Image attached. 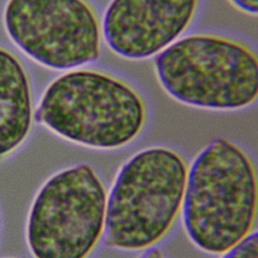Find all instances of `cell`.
Wrapping results in <instances>:
<instances>
[{"label":"cell","mask_w":258,"mask_h":258,"mask_svg":"<svg viewBox=\"0 0 258 258\" xmlns=\"http://www.w3.org/2000/svg\"><path fill=\"white\" fill-rule=\"evenodd\" d=\"M201 0H112L102 33L112 51L133 60L156 56L190 25Z\"/></svg>","instance_id":"52a82bcc"},{"label":"cell","mask_w":258,"mask_h":258,"mask_svg":"<svg viewBox=\"0 0 258 258\" xmlns=\"http://www.w3.org/2000/svg\"><path fill=\"white\" fill-rule=\"evenodd\" d=\"M186 176L184 160L169 148L150 147L131 156L107 197L105 244L137 251L158 242L181 210Z\"/></svg>","instance_id":"277c9868"},{"label":"cell","mask_w":258,"mask_h":258,"mask_svg":"<svg viewBox=\"0 0 258 258\" xmlns=\"http://www.w3.org/2000/svg\"><path fill=\"white\" fill-rule=\"evenodd\" d=\"M4 24L29 57L53 70L95 61L101 53V27L85 0H8Z\"/></svg>","instance_id":"8992f818"},{"label":"cell","mask_w":258,"mask_h":258,"mask_svg":"<svg viewBox=\"0 0 258 258\" xmlns=\"http://www.w3.org/2000/svg\"><path fill=\"white\" fill-rule=\"evenodd\" d=\"M221 258H258V230L250 232Z\"/></svg>","instance_id":"9c48e42d"},{"label":"cell","mask_w":258,"mask_h":258,"mask_svg":"<svg viewBox=\"0 0 258 258\" xmlns=\"http://www.w3.org/2000/svg\"><path fill=\"white\" fill-rule=\"evenodd\" d=\"M158 83L173 100L211 111H236L258 100V54L212 33L180 37L155 57Z\"/></svg>","instance_id":"3957f363"},{"label":"cell","mask_w":258,"mask_h":258,"mask_svg":"<svg viewBox=\"0 0 258 258\" xmlns=\"http://www.w3.org/2000/svg\"><path fill=\"white\" fill-rule=\"evenodd\" d=\"M138 258H164V257L159 250L150 249V250H147L146 252H144Z\"/></svg>","instance_id":"8fae6325"},{"label":"cell","mask_w":258,"mask_h":258,"mask_svg":"<svg viewBox=\"0 0 258 258\" xmlns=\"http://www.w3.org/2000/svg\"><path fill=\"white\" fill-rule=\"evenodd\" d=\"M237 9L258 16V0H229Z\"/></svg>","instance_id":"30bf717a"},{"label":"cell","mask_w":258,"mask_h":258,"mask_svg":"<svg viewBox=\"0 0 258 258\" xmlns=\"http://www.w3.org/2000/svg\"><path fill=\"white\" fill-rule=\"evenodd\" d=\"M107 194L87 164L66 169L42 186L32 205L27 241L35 258H86L104 232Z\"/></svg>","instance_id":"5b68a950"},{"label":"cell","mask_w":258,"mask_h":258,"mask_svg":"<svg viewBox=\"0 0 258 258\" xmlns=\"http://www.w3.org/2000/svg\"><path fill=\"white\" fill-rule=\"evenodd\" d=\"M258 214V174L237 144L218 138L187 169L181 205L183 229L199 249L223 254L246 237Z\"/></svg>","instance_id":"6da1fadb"},{"label":"cell","mask_w":258,"mask_h":258,"mask_svg":"<svg viewBox=\"0 0 258 258\" xmlns=\"http://www.w3.org/2000/svg\"><path fill=\"white\" fill-rule=\"evenodd\" d=\"M146 115L143 98L126 82L102 72L78 70L48 86L35 117L69 140L115 149L138 137Z\"/></svg>","instance_id":"7a4b0ae2"},{"label":"cell","mask_w":258,"mask_h":258,"mask_svg":"<svg viewBox=\"0 0 258 258\" xmlns=\"http://www.w3.org/2000/svg\"><path fill=\"white\" fill-rule=\"evenodd\" d=\"M32 121V101L27 74L19 59L0 47V156L26 138Z\"/></svg>","instance_id":"ba28073f"}]
</instances>
